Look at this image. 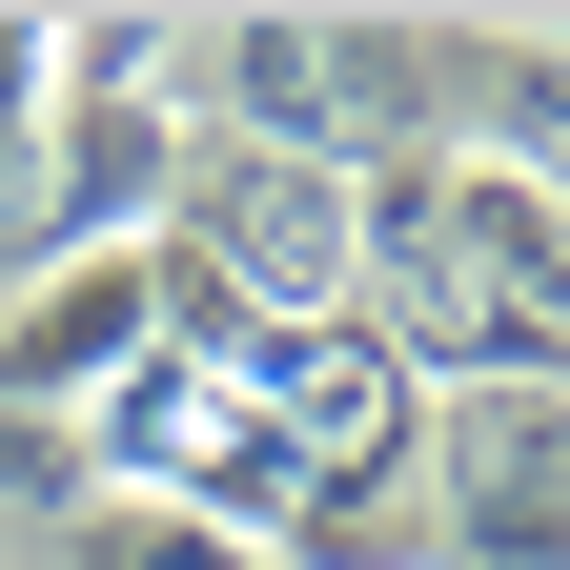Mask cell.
<instances>
[{
    "mask_svg": "<svg viewBox=\"0 0 570 570\" xmlns=\"http://www.w3.org/2000/svg\"><path fill=\"white\" fill-rule=\"evenodd\" d=\"M407 510H428V570H550V530H570V407L550 387H428Z\"/></svg>",
    "mask_w": 570,
    "mask_h": 570,
    "instance_id": "3",
    "label": "cell"
},
{
    "mask_svg": "<svg viewBox=\"0 0 570 570\" xmlns=\"http://www.w3.org/2000/svg\"><path fill=\"white\" fill-rule=\"evenodd\" d=\"M41 41L61 21H0V204H21V142H41Z\"/></svg>",
    "mask_w": 570,
    "mask_h": 570,
    "instance_id": "7",
    "label": "cell"
},
{
    "mask_svg": "<svg viewBox=\"0 0 570 570\" xmlns=\"http://www.w3.org/2000/svg\"><path fill=\"white\" fill-rule=\"evenodd\" d=\"M346 326L407 387H550L570 204L530 164H387V184H346Z\"/></svg>",
    "mask_w": 570,
    "mask_h": 570,
    "instance_id": "1",
    "label": "cell"
},
{
    "mask_svg": "<svg viewBox=\"0 0 570 570\" xmlns=\"http://www.w3.org/2000/svg\"><path fill=\"white\" fill-rule=\"evenodd\" d=\"M142 346H164V245H41V285L0 306V407H102Z\"/></svg>",
    "mask_w": 570,
    "mask_h": 570,
    "instance_id": "5",
    "label": "cell"
},
{
    "mask_svg": "<svg viewBox=\"0 0 570 570\" xmlns=\"http://www.w3.org/2000/svg\"><path fill=\"white\" fill-rule=\"evenodd\" d=\"M225 142L387 184L407 164V41L387 21H225Z\"/></svg>",
    "mask_w": 570,
    "mask_h": 570,
    "instance_id": "4",
    "label": "cell"
},
{
    "mask_svg": "<svg viewBox=\"0 0 570 570\" xmlns=\"http://www.w3.org/2000/svg\"><path fill=\"white\" fill-rule=\"evenodd\" d=\"M61 570H265V550H245V530H204V510H142V489H82Z\"/></svg>",
    "mask_w": 570,
    "mask_h": 570,
    "instance_id": "6",
    "label": "cell"
},
{
    "mask_svg": "<svg viewBox=\"0 0 570 570\" xmlns=\"http://www.w3.org/2000/svg\"><path fill=\"white\" fill-rule=\"evenodd\" d=\"M184 102V21H61L41 41V142H21V225L41 245H142L184 204L204 142H164Z\"/></svg>",
    "mask_w": 570,
    "mask_h": 570,
    "instance_id": "2",
    "label": "cell"
}]
</instances>
